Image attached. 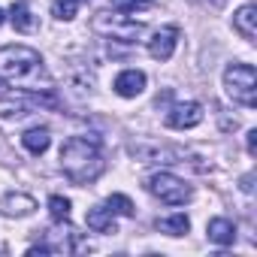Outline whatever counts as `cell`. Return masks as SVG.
Segmentation results:
<instances>
[{
    "mask_svg": "<svg viewBox=\"0 0 257 257\" xmlns=\"http://www.w3.org/2000/svg\"><path fill=\"white\" fill-rule=\"evenodd\" d=\"M0 79L19 91H31V94L52 91V76H49L40 52H34L28 46H4L0 49Z\"/></svg>",
    "mask_w": 257,
    "mask_h": 257,
    "instance_id": "cell-1",
    "label": "cell"
},
{
    "mask_svg": "<svg viewBox=\"0 0 257 257\" xmlns=\"http://www.w3.org/2000/svg\"><path fill=\"white\" fill-rule=\"evenodd\" d=\"M61 167L76 185H88L100 179V173L106 170L100 137H70L61 146Z\"/></svg>",
    "mask_w": 257,
    "mask_h": 257,
    "instance_id": "cell-2",
    "label": "cell"
},
{
    "mask_svg": "<svg viewBox=\"0 0 257 257\" xmlns=\"http://www.w3.org/2000/svg\"><path fill=\"white\" fill-rule=\"evenodd\" d=\"M91 28L106 37V40H118V43H137L140 34H143V22L131 19V13H118V10H103L94 16Z\"/></svg>",
    "mask_w": 257,
    "mask_h": 257,
    "instance_id": "cell-3",
    "label": "cell"
},
{
    "mask_svg": "<svg viewBox=\"0 0 257 257\" xmlns=\"http://www.w3.org/2000/svg\"><path fill=\"white\" fill-rule=\"evenodd\" d=\"M224 91L239 106H257V73L251 64H230L224 70Z\"/></svg>",
    "mask_w": 257,
    "mask_h": 257,
    "instance_id": "cell-4",
    "label": "cell"
},
{
    "mask_svg": "<svg viewBox=\"0 0 257 257\" xmlns=\"http://www.w3.org/2000/svg\"><path fill=\"white\" fill-rule=\"evenodd\" d=\"M149 191L161 200V203H167V206H182V203H188L191 200V185H185L179 176H173V173H155L152 179H149Z\"/></svg>",
    "mask_w": 257,
    "mask_h": 257,
    "instance_id": "cell-5",
    "label": "cell"
},
{
    "mask_svg": "<svg viewBox=\"0 0 257 257\" xmlns=\"http://www.w3.org/2000/svg\"><path fill=\"white\" fill-rule=\"evenodd\" d=\"M203 121V106L197 100H188V103H176L170 112H167V124L176 127V131H188V127H197Z\"/></svg>",
    "mask_w": 257,
    "mask_h": 257,
    "instance_id": "cell-6",
    "label": "cell"
},
{
    "mask_svg": "<svg viewBox=\"0 0 257 257\" xmlns=\"http://www.w3.org/2000/svg\"><path fill=\"white\" fill-rule=\"evenodd\" d=\"M179 43V28H161L152 40H149V55L155 61H170Z\"/></svg>",
    "mask_w": 257,
    "mask_h": 257,
    "instance_id": "cell-7",
    "label": "cell"
},
{
    "mask_svg": "<svg viewBox=\"0 0 257 257\" xmlns=\"http://www.w3.org/2000/svg\"><path fill=\"white\" fill-rule=\"evenodd\" d=\"M34 209H37V200L28 197V194L13 191V194H7V197H0V215H4V218H25V215H31Z\"/></svg>",
    "mask_w": 257,
    "mask_h": 257,
    "instance_id": "cell-8",
    "label": "cell"
},
{
    "mask_svg": "<svg viewBox=\"0 0 257 257\" xmlns=\"http://www.w3.org/2000/svg\"><path fill=\"white\" fill-rule=\"evenodd\" d=\"M115 94L118 97H140L143 91H146V73L143 70H124V73H118L115 76Z\"/></svg>",
    "mask_w": 257,
    "mask_h": 257,
    "instance_id": "cell-9",
    "label": "cell"
},
{
    "mask_svg": "<svg viewBox=\"0 0 257 257\" xmlns=\"http://www.w3.org/2000/svg\"><path fill=\"white\" fill-rule=\"evenodd\" d=\"M233 28H236V34H242V40H254L257 37V7L254 4H245L233 16Z\"/></svg>",
    "mask_w": 257,
    "mask_h": 257,
    "instance_id": "cell-10",
    "label": "cell"
},
{
    "mask_svg": "<svg viewBox=\"0 0 257 257\" xmlns=\"http://www.w3.org/2000/svg\"><path fill=\"white\" fill-rule=\"evenodd\" d=\"M10 22L19 34H34L37 31V16L31 13V7L25 4V0H19V4H13L10 10Z\"/></svg>",
    "mask_w": 257,
    "mask_h": 257,
    "instance_id": "cell-11",
    "label": "cell"
},
{
    "mask_svg": "<svg viewBox=\"0 0 257 257\" xmlns=\"http://www.w3.org/2000/svg\"><path fill=\"white\" fill-rule=\"evenodd\" d=\"M88 227L94 230V233H103V236H109V233H118V227H115V215L106 209V206H94L91 212H88Z\"/></svg>",
    "mask_w": 257,
    "mask_h": 257,
    "instance_id": "cell-12",
    "label": "cell"
},
{
    "mask_svg": "<svg viewBox=\"0 0 257 257\" xmlns=\"http://www.w3.org/2000/svg\"><path fill=\"white\" fill-rule=\"evenodd\" d=\"M209 239L215 245H233L236 242V224L230 218H212L209 221Z\"/></svg>",
    "mask_w": 257,
    "mask_h": 257,
    "instance_id": "cell-13",
    "label": "cell"
},
{
    "mask_svg": "<svg viewBox=\"0 0 257 257\" xmlns=\"http://www.w3.org/2000/svg\"><path fill=\"white\" fill-rule=\"evenodd\" d=\"M22 146H25L31 155H43V152L52 146V137H49L46 127H31V131H25V137H22Z\"/></svg>",
    "mask_w": 257,
    "mask_h": 257,
    "instance_id": "cell-14",
    "label": "cell"
},
{
    "mask_svg": "<svg viewBox=\"0 0 257 257\" xmlns=\"http://www.w3.org/2000/svg\"><path fill=\"white\" fill-rule=\"evenodd\" d=\"M158 230L167 236H185L191 230V221H188V215H170V218L158 221Z\"/></svg>",
    "mask_w": 257,
    "mask_h": 257,
    "instance_id": "cell-15",
    "label": "cell"
},
{
    "mask_svg": "<svg viewBox=\"0 0 257 257\" xmlns=\"http://www.w3.org/2000/svg\"><path fill=\"white\" fill-rule=\"evenodd\" d=\"M79 4H88V0H55L52 4V16L58 22H73L79 13Z\"/></svg>",
    "mask_w": 257,
    "mask_h": 257,
    "instance_id": "cell-16",
    "label": "cell"
},
{
    "mask_svg": "<svg viewBox=\"0 0 257 257\" xmlns=\"http://www.w3.org/2000/svg\"><path fill=\"white\" fill-rule=\"evenodd\" d=\"M49 215H52V221H70V200L67 197H61V194H52L49 197Z\"/></svg>",
    "mask_w": 257,
    "mask_h": 257,
    "instance_id": "cell-17",
    "label": "cell"
},
{
    "mask_svg": "<svg viewBox=\"0 0 257 257\" xmlns=\"http://www.w3.org/2000/svg\"><path fill=\"white\" fill-rule=\"evenodd\" d=\"M106 209H109L112 215L134 218V203H131V197H124V194H112V197L106 200Z\"/></svg>",
    "mask_w": 257,
    "mask_h": 257,
    "instance_id": "cell-18",
    "label": "cell"
},
{
    "mask_svg": "<svg viewBox=\"0 0 257 257\" xmlns=\"http://www.w3.org/2000/svg\"><path fill=\"white\" fill-rule=\"evenodd\" d=\"M152 7V0H112V10L118 13H146Z\"/></svg>",
    "mask_w": 257,
    "mask_h": 257,
    "instance_id": "cell-19",
    "label": "cell"
},
{
    "mask_svg": "<svg viewBox=\"0 0 257 257\" xmlns=\"http://www.w3.org/2000/svg\"><path fill=\"white\" fill-rule=\"evenodd\" d=\"M245 146H248V155H254V152H257V131H248V140H245Z\"/></svg>",
    "mask_w": 257,
    "mask_h": 257,
    "instance_id": "cell-20",
    "label": "cell"
},
{
    "mask_svg": "<svg viewBox=\"0 0 257 257\" xmlns=\"http://www.w3.org/2000/svg\"><path fill=\"white\" fill-rule=\"evenodd\" d=\"M0 25H4V10H0Z\"/></svg>",
    "mask_w": 257,
    "mask_h": 257,
    "instance_id": "cell-21",
    "label": "cell"
},
{
    "mask_svg": "<svg viewBox=\"0 0 257 257\" xmlns=\"http://www.w3.org/2000/svg\"><path fill=\"white\" fill-rule=\"evenodd\" d=\"M191 4H200V0H191Z\"/></svg>",
    "mask_w": 257,
    "mask_h": 257,
    "instance_id": "cell-22",
    "label": "cell"
}]
</instances>
